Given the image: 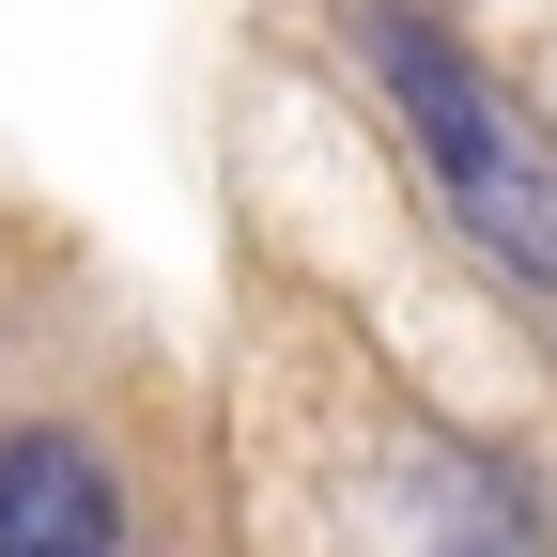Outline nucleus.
Segmentation results:
<instances>
[{"label": "nucleus", "mask_w": 557, "mask_h": 557, "mask_svg": "<svg viewBox=\"0 0 557 557\" xmlns=\"http://www.w3.org/2000/svg\"><path fill=\"white\" fill-rule=\"evenodd\" d=\"M357 47H372L387 124L418 139L434 201L465 218V248L496 263V278H527V295H557V124H542L527 94H496V78H480V62H465L434 16H418V0H372Z\"/></svg>", "instance_id": "nucleus-1"}, {"label": "nucleus", "mask_w": 557, "mask_h": 557, "mask_svg": "<svg viewBox=\"0 0 557 557\" xmlns=\"http://www.w3.org/2000/svg\"><path fill=\"white\" fill-rule=\"evenodd\" d=\"M465 557H542V542L527 527H465Z\"/></svg>", "instance_id": "nucleus-3"}, {"label": "nucleus", "mask_w": 557, "mask_h": 557, "mask_svg": "<svg viewBox=\"0 0 557 557\" xmlns=\"http://www.w3.org/2000/svg\"><path fill=\"white\" fill-rule=\"evenodd\" d=\"M0 557H124V496L78 434H0Z\"/></svg>", "instance_id": "nucleus-2"}]
</instances>
